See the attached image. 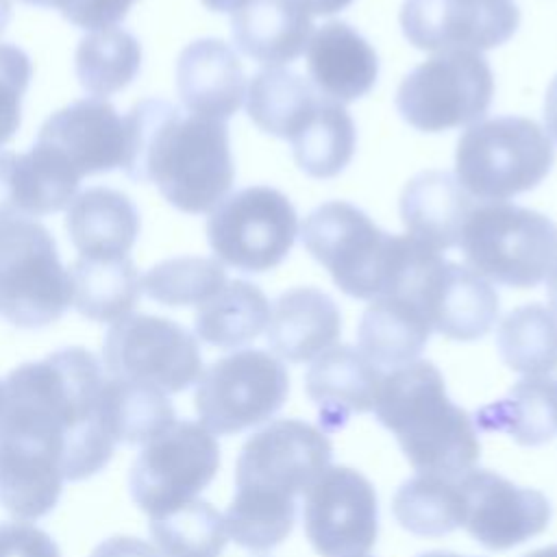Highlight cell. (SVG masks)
Instances as JSON below:
<instances>
[{
    "mask_svg": "<svg viewBox=\"0 0 557 557\" xmlns=\"http://www.w3.org/2000/svg\"><path fill=\"white\" fill-rule=\"evenodd\" d=\"M472 420L476 429L507 433L520 446H542L557 435L555 379L524 376Z\"/></svg>",
    "mask_w": 557,
    "mask_h": 557,
    "instance_id": "obj_29",
    "label": "cell"
},
{
    "mask_svg": "<svg viewBox=\"0 0 557 557\" xmlns=\"http://www.w3.org/2000/svg\"><path fill=\"white\" fill-rule=\"evenodd\" d=\"M311 33V15L296 0H250L231 20L237 50L265 67L296 61Z\"/></svg>",
    "mask_w": 557,
    "mask_h": 557,
    "instance_id": "obj_25",
    "label": "cell"
},
{
    "mask_svg": "<svg viewBox=\"0 0 557 557\" xmlns=\"http://www.w3.org/2000/svg\"><path fill=\"white\" fill-rule=\"evenodd\" d=\"M226 283L224 265L209 257H174L152 265L144 278L146 296L165 307L202 305Z\"/></svg>",
    "mask_w": 557,
    "mask_h": 557,
    "instance_id": "obj_39",
    "label": "cell"
},
{
    "mask_svg": "<svg viewBox=\"0 0 557 557\" xmlns=\"http://www.w3.org/2000/svg\"><path fill=\"white\" fill-rule=\"evenodd\" d=\"M109 376L146 383L178 394L202 374L198 339L178 322L161 315L128 313L111 324L102 344Z\"/></svg>",
    "mask_w": 557,
    "mask_h": 557,
    "instance_id": "obj_13",
    "label": "cell"
},
{
    "mask_svg": "<svg viewBox=\"0 0 557 557\" xmlns=\"http://www.w3.org/2000/svg\"><path fill=\"white\" fill-rule=\"evenodd\" d=\"M418 557H466V555H457V553H446V550H431V553H422Z\"/></svg>",
    "mask_w": 557,
    "mask_h": 557,
    "instance_id": "obj_50",
    "label": "cell"
},
{
    "mask_svg": "<svg viewBox=\"0 0 557 557\" xmlns=\"http://www.w3.org/2000/svg\"><path fill=\"white\" fill-rule=\"evenodd\" d=\"M466 498L463 529L487 550H507L546 531L553 507L533 487H520L509 479L472 468L459 474Z\"/></svg>",
    "mask_w": 557,
    "mask_h": 557,
    "instance_id": "obj_17",
    "label": "cell"
},
{
    "mask_svg": "<svg viewBox=\"0 0 557 557\" xmlns=\"http://www.w3.org/2000/svg\"><path fill=\"white\" fill-rule=\"evenodd\" d=\"M383 372L359 348L331 346L313 359L305 374L307 396L326 431L342 429L350 416L374 409Z\"/></svg>",
    "mask_w": 557,
    "mask_h": 557,
    "instance_id": "obj_20",
    "label": "cell"
},
{
    "mask_svg": "<svg viewBox=\"0 0 557 557\" xmlns=\"http://www.w3.org/2000/svg\"><path fill=\"white\" fill-rule=\"evenodd\" d=\"M2 411H4V385L0 383V420H2Z\"/></svg>",
    "mask_w": 557,
    "mask_h": 557,
    "instance_id": "obj_52",
    "label": "cell"
},
{
    "mask_svg": "<svg viewBox=\"0 0 557 557\" xmlns=\"http://www.w3.org/2000/svg\"><path fill=\"white\" fill-rule=\"evenodd\" d=\"M11 15H13L11 0H0V35L7 30V26L11 22Z\"/></svg>",
    "mask_w": 557,
    "mask_h": 557,
    "instance_id": "obj_48",
    "label": "cell"
},
{
    "mask_svg": "<svg viewBox=\"0 0 557 557\" xmlns=\"http://www.w3.org/2000/svg\"><path fill=\"white\" fill-rule=\"evenodd\" d=\"M65 474L46 448L0 433V505L17 520L48 516L61 496Z\"/></svg>",
    "mask_w": 557,
    "mask_h": 557,
    "instance_id": "obj_26",
    "label": "cell"
},
{
    "mask_svg": "<svg viewBox=\"0 0 557 557\" xmlns=\"http://www.w3.org/2000/svg\"><path fill=\"white\" fill-rule=\"evenodd\" d=\"M544 124L546 133L557 139V76L550 81L544 98Z\"/></svg>",
    "mask_w": 557,
    "mask_h": 557,
    "instance_id": "obj_44",
    "label": "cell"
},
{
    "mask_svg": "<svg viewBox=\"0 0 557 557\" xmlns=\"http://www.w3.org/2000/svg\"><path fill=\"white\" fill-rule=\"evenodd\" d=\"M311 85L326 98L348 104L366 96L379 76V57L368 39L346 22H326L307 44Z\"/></svg>",
    "mask_w": 557,
    "mask_h": 557,
    "instance_id": "obj_21",
    "label": "cell"
},
{
    "mask_svg": "<svg viewBox=\"0 0 557 557\" xmlns=\"http://www.w3.org/2000/svg\"><path fill=\"white\" fill-rule=\"evenodd\" d=\"M342 335L337 302L315 287L283 292L270 307L265 339L285 361L302 363L331 348Z\"/></svg>",
    "mask_w": 557,
    "mask_h": 557,
    "instance_id": "obj_23",
    "label": "cell"
},
{
    "mask_svg": "<svg viewBox=\"0 0 557 557\" xmlns=\"http://www.w3.org/2000/svg\"><path fill=\"white\" fill-rule=\"evenodd\" d=\"M300 237L309 255L329 270L333 283L361 300L400 292L437 252L411 235L385 233L366 211L346 200L315 207L305 218Z\"/></svg>",
    "mask_w": 557,
    "mask_h": 557,
    "instance_id": "obj_5",
    "label": "cell"
},
{
    "mask_svg": "<svg viewBox=\"0 0 557 557\" xmlns=\"http://www.w3.org/2000/svg\"><path fill=\"white\" fill-rule=\"evenodd\" d=\"M0 557H61L57 542L28 522H0Z\"/></svg>",
    "mask_w": 557,
    "mask_h": 557,
    "instance_id": "obj_42",
    "label": "cell"
},
{
    "mask_svg": "<svg viewBox=\"0 0 557 557\" xmlns=\"http://www.w3.org/2000/svg\"><path fill=\"white\" fill-rule=\"evenodd\" d=\"M296 165L313 178L337 176L352 159L357 131L344 104L322 98L311 122L289 141Z\"/></svg>",
    "mask_w": 557,
    "mask_h": 557,
    "instance_id": "obj_36",
    "label": "cell"
},
{
    "mask_svg": "<svg viewBox=\"0 0 557 557\" xmlns=\"http://www.w3.org/2000/svg\"><path fill=\"white\" fill-rule=\"evenodd\" d=\"M309 15H333L346 9L352 0H296Z\"/></svg>",
    "mask_w": 557,
    "mask_h": 557,
    "instance_id": "obj_45",
    "label": "cell"
},
{
    "mask_svg": "<svg viewBox=\"0 0 557 557\" xmlns=\"http://www.w3.org/2000/svg\"><path fill=\"white\" fill-rule=\"evenodd\" d=\"M555 163L553 139L535 120L500 115L463 131L455 152V176L481 202H505L535 189Z\"/></svg>",
    "mask_w": 557,
    "mask_h": 557,
    "instance_id": "obj_6",
    "label": "cell"
},
{
    "mask_svg": "<svg viewBox=\"0 0 557 557\" xmlns=\"http://www.w3.org/2000/svg\"><path fill=\"white\" fill-rule=\"evenodd\" d=\"M120 170L131 181L154 183L174 209L207 213L235 181L228 128L161 98L141 100L124 115Z\"/></svg>",
    "mask_w": 557,
    "mask_h": 557,
    "instance_id": "obj_2",
    "label": "cell"
},
{
    "mask_svg": "<svg viewBox=\"0 0 557 557\" xmlns=\"http://www.w3.org/2000/svg\"><path fill=\"white\" fill-rule=\"evenodd\" d=\"M72 305L91 322L126 318L141 296V278L128 257H78L70 270Z\"/></svg>",
    "mask_w": 557,
    "mask_h": 557,
    "instance_id": "obj_31",
    "label": "cell"
},
{
    "mask_svg": "<svg viewBox=\"0 0 557 557\" xmlns=\"http://www.w3.org/2000/svg\"><path fill=\"white\" fill-rule=\"evenodd\" d=\"M220 446L200 422L176 420L135 457L128 490L150 518L194 500L218 474Z\"/></svg>",
    "mask_w": 557,
    "mask_h": 557,
    "instance_id": "obj_12",
    "label": "cell"
},
{
    "mask_svg": "<svg viewBox=\"0 0 557 557\" xmlns=\"http://www.w3.org/2000/svg\"><path fill=\"white\" fill-rule=\"evenodd\" d=\"M359 557H370V555H359Z\"/></svg>",
    "mask_w": 557,
    "mask_h": 557,
    "instance_id": "obj_54",
    "label": "cell"
},
{
    "mask_svg": "<svg viewBox=\"0 0 557 557\" xmlns=\"http://www.w3.org/2000/svg\"><path fill=\"white\" fill-rule=\"evenodd\" d=\"M546 296L550 302V311L557 315V265L546 276Z\"/></svg>",
    "mask_w": 557,
    "mask_h": 557,
    "instance_id": "obj_47",
    "label": "cell"
},
{
    "mask_svg": "<svg viewBox=\"0 0 557 557\" xmlns=\"http://www.w3.org/2000/svg\"><path fill=\"white\" fill-rule=\"evenodd\" d=\"M250 0H202V4L211 11L218 13H235L237 9H242L244 4H248Z\"/></svg>",
    "mask_w": 557,
    "mask_h": 557,
    "instance_id": "obj_46",
    "label": "cell"
},
{
    "mask_svg": "<svg viewBox=\"0 0 557 557\" xmlns=\"http://www.w3.org/2000/svg\"><path fill=\"white\" fill-rule=\"evenodd\" d=\"M494 96V74L481 52H437L416 65L398 85L400 117L422 133L472 126Z\"/></svg>",
    "mask_w": 557,
    "mask_h": 557,
    "instance_id": "obj_9",
    "label": "cell"
},
{
    "mask_svg": "<svg viewBox=\"0 0 557 557\" xmlns=\"http://www.w3.org/2000/svg\"><path fill=\"white\" fill-rule=\"evenodd\" d=\"M416 300L431 329L457 339L474 342L496 322L500 300L492 283L468 265L446 261L435 252L398 292Z\"/></svg>",
    "mask_w": 557,
    "mask_h": 557,
    "instance_id": "obj_16",
    "label": "cell"
},
{
    "mask_svg": "<svg viewBox=\"0 0 557 557\" xmlns=\"http://www.w3.org/2000/svg\"><path fill=\"white\" fill-rule=\"evenodd\" d=\"M459 246L468 268L507 287H535L557 265V224L533 209L479 202Z\"/></svg>",
    "mask_w": 557,
    "mask_h": 557,
    "instance_id": "obj_7",
    "label": "cell"
},
{
    "mask_svg": "<svg viewBox=\"0 0 557 557\" xmlns=\"http://www.w3.org/2000/svg\"><path fill=\"white\" fill-rule=\"evenodd\" d=\"M392 513L405 531L422 537H442L463 527L466 498L459 476L418 472L396 490Z\"/></svg>",
    "mask_w": 557,
    "mask_h": 557,
    "instance_id": "obj_32",
    "label": "cell"
},
{
    "mask_svg": "<svg viewBox=\"0 0 557 557\" xmlns=\"http://www.w3.org/2000/svg\"><path fill=\"white\" fill-rule=\"evenodd\" d=\"M268 296L248 281H226L224 287L196 311V335L215 348H239L265 331Z\"/></svg>",
    "mask_w": 557,
    "mask_h": 557,
    "instance_id": "obj_33",
    "label": "cell"
},
{
    "mask_svg": "<svg viewBox=\"0 0 557 557\" xmlns=\"http://www.w3.org/2000/svg\"><path fill=\"white\" fill-rule=\"evenodd\" d=\"M150 535L161 557H220L228 540L224 516L200 498L150 518Z\"/></svg>",
    "mask_w": 557,
    "mask_h": 557,
    "instance_id": "obj_38",
    "label": "cell"
},
{
    "mask_svg": "<svg viewBox=\"0 0 557 557\" xmlns=\"http://www.w3.org/2000/svg\"><path fill=\"white\" fill-rule=\"evenodd\" d=\"M107 381L89 350L70 346L9 372L0 433L26 437L59 457L65 481L98 474L113 457V440L100 420Z\"/></svg>",
    "mask_w": 557,
    "mask_h": 557,
    "instance_id": "obj_1",
    "label": "cell"
},
{
    "mask_svg": "<svg viewBox=\"0 0 557 557\" xmlns=\"http://www.w3.org/2000/svg\"><path fill=\"white\" fill-rule=\"evenodd\" d=\"M287 394L289 374L281 359L259 348H244L202 370L194 405L207 431L233 435L270 420Z\"/></svg>",
    "mask_w": 557,
    "mask_h": 557,
    "instance_id": "obj_11",
    "label": "cell"
},
{
    "mask_svg": "<svg viewBox=\"0 0 557 557\" xmlns=\"http://www.w3.org/2000/svg\"><path fill=\"white\" fill-rule=\"evenodd\" d=\"M141 70V46L124 28L109 26L85 35L74 54L81 87L94 98H107L128 87Z\"/></svg>",
    "mask_w": 557,
    "mask_h": 557,
    "instance_id": "obj_34",
    "label": "cell"
},
{
    "mask_svg": "<svg viewBox=\"0 0 557 557\" xmlns=\"http://www.w3.org/2000/svg\"><path fill=\"white\" fill-rule=\"evenodd\" d=\"M524 557H557V544L544 546V548H537V550H531V553H527Z\"/></svg>",
    "mask_w": 557,
    "mask_h": 557,
    "instance_id": "obj_49",
    "label": "cell"
},
{
    "mask_svg": "<svg viewBox=\"0 0 557 557\" xmlns=\"http://www.w3.org/2000/svg\"><path fill=\"white\" fill-rule=\"evenodd\" d=\"M431 331L416 300L403 294H387L370 300L359 320L357 339L359 350L374 366L394 370L420 357Z\"/></svg>",
    "mask_w": 557,
    "mask_h": 557,
    "instance_id": "obj_27",
    "label": "cell"
},
{
    "mask_svg": "<svg viewBox=\"0 0 557 557\" xmlns=\"http://www.w3.org/2000/svg\"><path fill=\"white\" fill-rule=\"evenodd\" d=\"M322 94L302 74L265 67L246 87V113L268 135L294 139L315 115Z\"/></svg>",
    "mask_w": 557,
    "mask_h": 557,
    "instance_id": "obj_28",
    "label": "cell"
},
{
    "mask_svg": "<svg viewBox=\"0 0 557 557\" xmlns=\"http://www.w3.org/2000/svg\"><path fill=\"white\" fill-rule=\"evenodd\" d=\"M298 235L289 198L270 187H244L220 200L207 220V239L220 263L259 274L276 268Z\"/></svg>",
    "mask_w": 557,
    "mask_h": 557,
    "instance_id": "obj_10",
    "label": "cell"
},
{
    "mask_svg": "<svg viewBox=\"0 0 557 557\" xmlns=\"http://www.w3.org/2000/svg\"><path fill=\"white\" fill-rule=\"evenodd\" d=\"M100 420L113 444L144 446L176 422V409L152 385L107 376L100 396Z\"/></svg>",
    "mask_w": 557,
    "mask_h": 557,
    "instance_id": "obj_30",
    "label": "cell"
},
{
    "mask_svg": "<svg viewBox=\"0 0 557 557\" xmlns=\"http://www.w3.org/2000/svg\"><path fill=\"white\" fill-rule=\"evenodd\" d=\"M555 392H557V379H555Z\"/></svg>",
    "mask_w": 557,
    "mask_h": 557,
    "instance_id": "obj_53",
    "label": "cell"
},
{
    "mask_svg": "<svg viewBox=\"0 0 557 557\" xmlns=\"http://www.w3.org/2000/svg\"><path fill=\"white\" fill-rule=\"evenodd\" d=\"M67 205V191L30 150H0V222L48 215Z\"/></svg>",
    "mask_w": 557,
    "mask_h": 557,
    "instance_id": "obj_37",
    "label": "cell"
},
{
    "mask_svg": "<svg viewBox=\"0 0 557 557\" xmlns=\"http://www.w3.org/2000/svg\"><path fill=\"white\" fill-rule=\"evenodd\" d=\"M405 39L426 52H483L503 46L520 26L516 0H405Z\"/></svg>",
    "mask_w": 557,
    "mask_h": 557,
    "instance_id": "obj_15",
    "label": "cell"
},
{
    "mask_svg": "<svg viewBox=\"0 0 557 557\" xmlns=\"http://www.w3.org/2000/svg\"><path fill=\"white\" fill-rule=\"evenodd\" d=\"M72 305V278L50 231L28 218L0 222V315L17 329H44Z\"/></svg>",
    "mask_w": 557,
    "mask_h": 557,
    "instance_id": "obj_8",
    "label": "cell"
},
{
    "mask_svg": "<svg viewBox=\"0 0 557 557\" xmlns=\"http://www.w3.org/2000/svg\"><path fill=\"white\" fill-rule=\"evenodd\" d=\"M302 524L320 557L368 555L379 535V500L355 468L329 466L302 494Z\"/></svg>",
    "mask_w": 557,
    "mask_h": 557,
    "instance_id": "obj_14",
    "label": "cell"
},
{
    "mask_svg": "<svg viewBox=\"0 0 557 557\" xmlns=\"http://www.w3.org/2000/svg\"><path fill=\"white\" fill-rule=\"evenodd\" d=\"M176 91L187 109L226 122L246 98V76L235 50L215 37L187 44L176 61Z\"/></svg>",
    "mask_w": 557,
    "mask_h": 557,
    "instance_id": "obj_19",
    "label": "cell"
},
{
    "mask_svg": "<svg viewBox=\"0 0 557 557\" xmlns=\"http://www.w3.org/2000/svg\"><path fill=\"white\" fill-rule=\"evenodd\" d=\"M479 202L446 170L416 174L400 194V220L407 235L433 250L459 246L463 226Z\"/></svg>",
    "mask_w": 557,
    "mask_h": 557,
    "instance_id": "obj_22",
    "label": "cell"
},
{
    "mask_svg": "<svg viewBox=\"0 0 557 557\" xmlns=\"http://www.w3.org/2000/svg\"><path fill=\"white\" fill-rule=\"evenodd\" d=\"M372 411L418 472L459 476L481 457L472 416L448 398L442 372L426 359L383 374Z\"/></svg>",
    "mask_w": 557,
    "mask_h": 557,
    "instance_id": "obj_4",
    "label": "cell"
},
{
    "mask_svg": "<svg viewBox=\"0 0 557 557\" xmlns=\"http://www.w3.org/2000/svg\"><path fill=\"white\" fill-rule=\"evenodd\" d=\"M89 557H161V553L139 537L113 535L100 542Z\"/></svg>",
    "mask_w": 557,
    "mask_h": 557,
    "instance_id": "obj_43",
    "label": "cell"
},
{
    "mask_svg": "<svg viewBox=\"0 0 557 557\" xmlns=\"http://www.w3.org/2000/svg\"><path fill=\"white\" fill-rule=\"evenodd\" d=\"M496 348L503 363L524 376H546L557 370V315L527 302L511 309L498 324Z\"/></svg>",
    "mask_w": 557,
    "mask_h": 557,
    "instance_id": "obj_35",
    "label": "cell"
},
{
    "mask_svg": "<svg viewBox=\"0 0 557 557\" xmlns=\"http://www.w3.org/2000/svg\"><path fill=\"white\" fill-rule=\"evenodd\" d=\"M139 211L120 189L94 185L81 191L67 207L65 228L81 257H128L139 235Z\"/></svg>",
    "mask_w": 557,
    "mask_h": 557,
    "instance_id": "obj_24",
    "label": "cell"
},
{
    "mask_svg": "<svg viewBox=\"0 0 557 557\" xmlns=\"http://www.w3.org/2000/svg\"><path fill=\"white\" fill-rule=\"evenodd\" d=\"M135 0H57L61 15L85 30L115 26L126 17Z\"/></svg>",
    "mask_w": 557,
    "mask_h": 557,
    "instance_id": "obj_41",
    "label": "cell"
},
{
    "mask_svg": "<svg viewBox=\"0 0 557 557\" xmlns=\"http://www.w3.org/2000/svg\"><path fill=\"white\" fill-rule=\"evenodd\" d=\"M30 76L28 54L15 44H0V146L13 139L22 124V100Z\"/></svg>",
    "mask_w": 557,
    "mask_h": 557,
    "instance_id": "obj_40",
    "label": "cell"
},
{
    "mask_svg": "<svg viewBox=\"0 0 557 557\" xmlns=\"http://www.w3.org/2000/svg\"><path fill=\"white\" fill-rule=\"evenodd\" d=\"M333 444L318 426L281 418L252 433L235 463L224 513L228 537L252 553L276 548L294 529L298 496L331 466Z\"/></svg>",
    "mask_w": 557,
    "mask_h": 557,
    "instance_id": "obj_3",
    "label": "cell"
},
{
    "mask_svg": "<svg viewBox=\"0 0 557 557\" xmlns=\"http://www.w3.org/2000/svg\"><path fill=\"white\" fill-rule=\"evenodd\" d=\"M35 141L50 148L76 178L109 174L124 161V117L107 98H81L54 111Z\"/></svg>",
    "mask_w": 557,
    "mask_h": 557,
    "instance_id": "obj_18",
    "label": "cell"
},
{
    "mask_svg": "<svg viewBox=\"0 0 557 557\" xmlns=\"http://www.w3.org/2000/svg\"><path fill=\"white\" fill-rule=\"evenodd\" d=\"M22 2L33 7H57V0H22Z\"/></svg>",
    "mask_w": 557,
    "mask_h": 557,
    "instance_id": "obj_51",
    "label": "cell"
}]
</instances>
